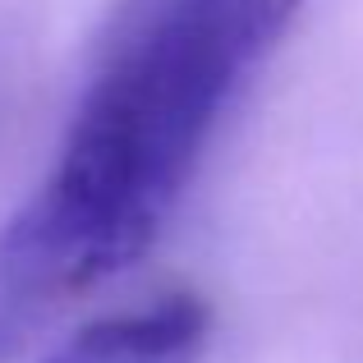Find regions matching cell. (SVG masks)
<instances>
[{"mask_svg":"<svg viewBox=\"0 0 363 363\" xmlns=\"http://www.w3.org/2000/svg\"><path fill=\"white\" fill-rule=\"evenodd\" d=\"M281 37L253 0H157L116 46L0 230V363L157 244L225 106Z\"/></svg>","mask_w":363,"mask_h":363,"instance_id":"cell-1","label":"cell"},{"mask_svg":"<svg viewBox=\"0 0 363 363\" xmlns=\"http://www.w3.org/2000/svg\"><path fill=\"white\" fill-rule=\"evenodd\" d=\"M207 327H212V308L198 294L175 290L143 308L83 327L46 363H198Z\"/></svg>","mask_w":363,"mask_h":363,"instance_id":"cell-2","label":"cell"}]
</instances>
